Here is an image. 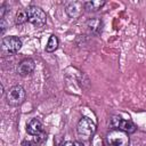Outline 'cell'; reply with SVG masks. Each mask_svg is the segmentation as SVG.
I'll return each mask as SVG.
<instances>
[{"label": "cell", "mask_w": 146, "mask_h": 146, "mask_svg": "<svg viewBox=\"0 0 146 146\" xmlns=\"http://www.w3.org/2000/svg\"><path fill=\"white\" fill-rule=\"evenodd\" d=\"M105 139H106L107 146H129V143H130L128 133L119 129L110 130Z\"/></svg>", "instance_id": "6da1fadb"}, {"label": "cell", "mask_w": 146, "mask_h": 146, "mask_svg": "<svg viewBox=\"0 0 146 146\" xmlns=\"http://www.w3.org/2000/svg\"><path fill=\"white\" fill-rule=\"evenodd\" d=\"M76 131L78 135L84 139V140H89L96 132V124L95 122L89 119V117H82L76 127Z\"/></svg>", "instance_id": "7a4b0ae2"}, {"label": "cell", "mask_w": 146, "mask_h": 146, "mask_svg": "<svg viewBox=\"0 0 146 146\" xmlns=\"http://www.w3.org/2000/svg\"><path fill=\"white\" fill-rule=\"evenodd\" d=\"M25 10L27 13L29 22L31 24H33L36 27H41L46 24L47 15L43 11V9H41L40 7H36V6H29Z\"/></svg>", "instance_id": "3957f363"}, {"label": "cell", "mask_w": 146, "mask_h": 146, "mask_svg": "<svg viewBox=\"0 0 146 146\" xmlns=\"http://www.w3.org/2000/svg\"><path fill=\"white\" fill-rule=\"evenodd\" d=\"M26 97V92L22 86H14L11 87L6 95L7 103L11 106H18L21 105Z\"/></svg>", "instance_id": "277c9868"}, {"label": "cell", "mask_w": 146, "mask_h": 146, "mask_svg": "<svg viewBox=\"0 0 146 146\" xmlns=\"http://www.w3.org/2000/svg\"><path fill=\"white\" fill-rule=\"evenodd\" d=\"M110 125H111L112 129H119V130H122V131H124L127 133H132L137 129L136 124L132 121L124 120V119H122L121 116H117V115H114L111 119Z\"/></svg>", "instance_id": "5b68a950"}, {"label": "cell", "mask_w": 146, "mask_h": 146, "mask_svg": "<svg viewBox=\"0 0 146 146\" xmlns=\"http://www.w3.org/2000/svg\"><path fill=\"white\" fill-rule=\"evenodd\" d=\"M2 49L6 50L7 52L10 54H16L21 50L22 48V40L18 36L10 35V36H5L2 39Z\"/></svg>", "instance_id": "8992f818"}, {"label": "cell", "mask_w": 146, "mask_h": 146, "mask_svg": "<svg viewBox=\"0 0 146 146\" xmlns=\"http://www.w3.org/2000/svg\"><path fill=\"white\" fill-rule=\"evenodd\" d=\"M84 10V2L81 1H70L65 7L66 14L71 18H79Z\"/></svg>", "instance_id": "52a82bcc"}, {"label": "cell", "mask_w": 146, "mask_h": 146, "mask_svg": "<svg viewBox=\"0 0 146 146\" xmlns=\"http://www.w3.org/2000/svg\"><path fill=\"white\" fill-rule=\"evenodd\" d=\"M35 68V62L32 58H25L23 59L17 67V72L19 75L22 76H26L29 74H31Z\"/></svg>", "instance_id": "ba28073f"}, {"label": "cell", "mask_w": 146, "mask_h": 146, "mask_svg": "<svg viewBox=\"0 0 146 146\" xmlns=\"http://www.w3.org/2000/svg\"><path fill=\"white\" fill-rule=\"evenodd\" d=\"M26 132L31 136H39L42 132V123L38 119H32L26 125Z\"/></svg>", "instance_id": "9c48e42d"}, {"label": "cell", "mask_w": 146, "mask_h": 146, "mask_svg": "<svg viewBox=\"0 0 146 146\" xmlns=\"http://www.w3.org/2000/svg\"><path fill=\"white\" fill-rule=\"evenodd\" d=\"M87 27L89 29V31L94 34H98L102 32L103 29V21L98 17H94L87 21Z\"/></svg>", "instance_id": "30bf717a"}, {"label": "cell", "mask_w": 146, "mask_h": 146, "mask_svg": "<svg viewBox=\"0 0 146 146\" xmlns=\"http://www.w3.org/2000/svg\"><path fill=\"white\" fill-rule=\"evenodd\" d=\"M106 2L105 1H87L84 2V9L88 11H98Z\"/></svg>", "instance_id": "8fae6325"}, {"label": "cell", "mask_w": 146, "mask_h": 146, "mask_svg": "<svg viewBox=\"0 0 146 146\" xmlns=\"http://www.w3.org/2000/svg\"><path fill=\"white\" fill-rule=\"evenodd\" d=\"M57 47H58V38L55 34H52V35H50V38L48 40V43L46 46V51L52 52L57 49Z\"/></svg>", "instance_id": "7c38bea8"}, {"label": "cell", "mask_w": 146, "mask_h": 146, "mask_svg": "<svg viewBox=\"0 0 146 146\" xmlns=\"http://www.w3.org/2000/svg\"><path fill=\"white\" fill-rule=\"evenodd\" d=\"M15 21H16V24H23L26 21H29L26 10H18L17 14H16V19Z\"/></svg>", "instance_id": "4fadbf2b"}, {"label": "cell", "mask_w": 146, "mask_h": 146, "mask_svg": "<svg viewBox=\"0 0 146 146\" xmlns=\"http://www.w3.org/2000/svg\"><path fill=\"white\" fill-rule=\"evenodd\" d=\"M62 146H83V145L81 143H79V141H66Z\"/></svg>", "instance_id": "5bb4252c"}, {"label": "cell", "mask_w": 146, "mask_h": 146, "mask_svg": "<svg viewBox=\"0 0 146 146\" xmlns=\"http://www.w3.org/2000/svg\"><path fill=\"white\" fill-rule=\"evenodd\" d=\"M5 13H6V5H2L1 8H0V17H1V19L5 17Z\"/></svg>", "instance_id": "9a60e30c"}, {"label": "cell", "mask_w": 146, "mask_h": 146, "mask_svg": "<svg viewBox=\"0 0 146 146\" xmlns=\"http://www.w3.org/2000/svg\"><path fill=\"white\" fill-rule=\"evenodd\" d=\"M22 146H34V145H33V143H31V141H29V140H24V141L22 143Z\"/></svg>", "instance_id": "2e32d148"}]
</instances>
